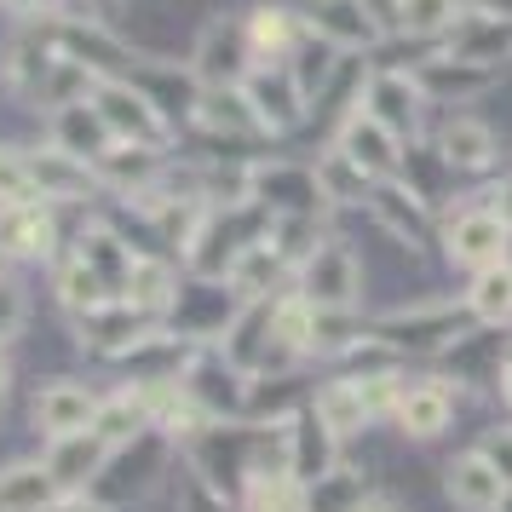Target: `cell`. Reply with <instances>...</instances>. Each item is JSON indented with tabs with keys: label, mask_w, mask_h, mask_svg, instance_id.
Listing matches in <instances>:
<instances>
[{
	"label": "cell",
	"mask_w": 512,
	"mask_h": 512,
	"mask_svg": "<svg viewBox=\"0 0 512 512\" xmlns=\"http://www.w3.org/2000/svg\"><path fill=\"white\" fill-rule=\"evenodd\" d=\"M52 64H58L52 24L47 18H29V24L6 41V52H0V87H6V98H18V104H29V110H41V87H47Z\"/></svg>",
	"instance_id": "7"
},
{
	"label": "cell",
	"mask_w": 512,
	"mask_h": 512,
	"mask_svg": "<svg viewBox=\"0 0 512 512\" xmlns=\"http://www.w3.org/2000/svg\"><path fill=\"white\" fill-rule=\"evenodd\" d=\"M334 70H340V47H334V41H323L317 29H300V41H294V52H288V75L300 81V93L311 98V104L328 93Z\"/></svg>",
	"instance_id": "32"
},
{
	"label": "cell",
	"mask_w": 512,
	"mask_h": 512,
	"mask_svg": "<svg viewBox=\"0 0 512 512\" xmlns=\"http://www.w3.org/2000/svg\"><path fill=\"white\" fill-rule=\"evenodd\" d=\"M0 6H6L12 18H24V24H29V18H52L64 0H0Z\"/></svg>",
	"instance_id": "45"
},
{
	"label": "cell",
	"mask_w": 512,
	"mask_h": 512,
	"mask_svg": "<svg viewBox=\"0 0 512 512\" xmlns=\"http://www.w3.org/2000/svg\"><path fill=\"white\" fill-rule=\"evenodd\" d=\"M334 466H340V438H334V432H328V420L305 403L300 415L288 420V472L311 489L317 478H328Z\"/></svg>",
	"instance_id": "16"
},
{
	"label": "cell",
	"mask_w": 512,
	"mask_h": 512,
	"mask_svg": "<svg viewBox=\"0 0 512 512\" xmlns=\"http://www.w3.org/2000/svg\"><path fill=\"white\" fill-rule=\"evenodd\" d=\"M369 512H403V507H397V501H374Z\"/></svg>",
	"instance_id": "51"
},
{
	"label": "cell",
	"mask_w": 512,
	"mask_h": 512,
	"mask_svg": "<svg viewBox=\"0 0 512 512\" xmlns=\"http://www.w3.org/2000/svg\"><path fill=\"white\" fill-rule=\"evenodd\" d=\"M501 392H507V409H512V374H507V380H501Z\"/></svg>",
	"instance_id": "52"
},
{
	"label": "cell",
	"mask_w": 512,
	"mask_h": 512,
	"mask_svg": "<svg viewBox=\"0 0 512 512\" xmlns=\"http://www.w3.org/2000/svg\"><path fill=\"white\" fill-rule=\"evenodd\" d=\"M501 81L495 64H472V58H455V52H438L415 70V87L426 98H478Z\"/></svg>",
	"instance_id": "22"
},
{
	"label": "cell",
	"mask_w": 512,
	"mask_h": 512,
	"mask_svg": "<svg viewBox=\"0 0 512 512\" xmlns=\"http://www.w3.org/2000/svg\"><path fill=\"white\" fill-rule=\"evenodd\" d=\"M495 512H512V489H507V495H501V507H495Z\"/></svg>",
	"instance_id": "53"
},
{
	"label": "cell",
	"mask_w": 512,
	"mask_h": 512,
	"mask_svg": "<svg viewBox=\"0 0 512 512\" xmlns=\"http://www.w3.org/2000/svg\"><path fill=\"white\" fill-rule=\"evenodd\" d=\"M47 512H110V507H98L93 495H64V501H52Z\"/></svg>",
	"instance_id": "46"
},
{
	"label": "cell",
	"mask_w": 512,
	"mask_h": 512,
	"mask_svg": "<svg viewBox=\"0 0 512 512\" xmlns=\"http://www.w3.org/2000/svg\"><path fill=\"white\" fill-rule=\"evenodd\" d=\"M93 110L104 116V127H110V139L116 144H150V150H167V139H173V121L162 116V104L144 93V87L121 81V75H104V81H98Z\"/></svg>",
	"instance_id": "3"
},
{
	"label": "cell",
	"mask_w": 512,
	"mask_h": 512,
	"mask_svg": "<svg viewBox=\"0 0 512 512\" xmlns=\"http://www.w3.org/2000/svg\"><path fill=\"white\" fill-rule=\"evenodd\" d=\"M179 386H185V397L213 420V426H219V420H248V392H254V374H242L219 346H202V351H196V357H190V369L179 374Z\"/></svg>",
	"instance_id": "4"
},
{
	"label": "cell",
	"mask_w": 512,
	"mask_h": 512,
	"mask_svg": "<svg viewBox=\"0 0 512 512\" xmlns=\"http://www.w3.org/2000/svg\"><path fill=\"white\" fill-rule=\"evenodd\" d=\"M29 328V288L0 265V346H12Z\"/></svg>",
	"instance_id": "42"
},
{
	"label": "cell",
	"mask_w": 512,
	"mask_h": 512,
	"mask_svg": "<svg viewBox=\"0 0 512 512\" xmlns=\"http://www.w3.org/2000/svg\"><path fill=\"white\" fill-rule=\"evenodd\" d=\"M305 29H317L323 41L351 52V47H369L380 35V18H374L369 0H311L305 6Z\"/></svg>",
	"instance_id": "21"
},
{
	"label": "cell",
	"mask_w": 512,
	"mask_h": 512,
	"mask_svg": "<svg viewBox=\"0 0 512 512\" xmlns=\"http://www.w3.org/2000/svg\"><path fill=\"white\" fill-rule=\"evenodd\" d=\"M317 185H323L328 202H369L374 196V179L351 162L340 144H328L323 150V162H317Z\"/></svg>",
	"instance_id": "37"
},
{
	"label": "cell",
	"mask_w": 512,
	"mask_h": 512,
	"mask_svg": "<svg viewBox=\"0 0 512 512\" xmlns=\"http://www.w3.org/2000/svg\"><path fill=\"white\" fill-rule=\"evenodd\" d=\"M443 484H449V501H455L461 512H495L501 495H507V478H501L478 449H472V455H455Z\"/></svg>",
	"instance_id": "27"
},
{
	"label": "cell",
	"mask_w": 512,
	"mask_h": 512,
	"mask_svg": "<svg viewBox=\"0 0 512 512\" xmlns=\"http://www.w3.org/2000/svg\"><path fill=\"white\" fill-rule=\"evenodd\" d=\"M294 294L305 305H317V311H351L357 294H363V265L351 254L346 242H317L311 254L294 265Z\"/></svg>",
	"instance_id": "5"
},
{
	"label": "cell",
	"mask_w": 512,
	"mask_h": 512,
	"mask_svg": "<svg viewBox=\"0 0 512 512\" xmlns=\"http://www.w3.org/2000/svg\"><path fill=\"white\" fill-rule=\"evenodd\" d=\"M150 334H156V323L144 311H133L127 300H110L98 311H87V317H75V346L87 357H98V363H127L133 346H144Z\"/></svg>",
	"instance_id": "8"
},
{
	"label": "cell",
	"mask_w": 512,
	"mask_h": 512,
	"mask_svg": "<svg viewBox=\"0 0 512 512\" xmlns=\"http://www.w3.org/2000/svg\"><path fill=\"white\" fill-rule=\"evenodd\" d=\"M466 311H472L478 323H489V328L512 323V265H489V271H478L472 294H466Z\"/></svg>",
	"instance_id": "39"
},
{
	"label": "cell",
	"mask_w": 512,
	"mask_h": 512,
	"mask_svg": "<svg viewBox=\"0 0 512 512\" xmlns=\"http://www.w3.org/2000/svg\"><path fill=\"white\" fill-rule=\"evenodd\" d=\"M64 501V484L52 478L47 455H18L0 466V512H47Z\"/></svg>",
	"instance_id": "19"
},
{
	"label": "cell",
	"mask_w": 512,
	"mask_h": 512,
	"mask_svg": "<svg viewBox=\"0 0 512 512\" xmlns=\"http://www.w3.org/2000/svg\"><path fill=\"white\" fill-rule=\"evenodd\" d=\"M489 213H495V219H501V225L512 231V179H507L501 190H495V208H489Z\"/></svg>",
	"instance_id": "47"
},
{
	"label": "cell",
	"mask_w": 512,
	"mask_h": 512,
	"mask_svg": "<svg viewBox=\"0 0 512 512\" xmlns=\"http://www.w3.org/2000/svg\"><path fill=\"white\" fill-rule=\"evenodd\" d=\"M47 139L58 144V150H70V156H81V162H98L104 150H110V127H104V116L93 110V98L87 104H70V110H52L47 116Z\"/></svg>",
	"instance_id": "28"
},
{
	"label": "cell",
	"mask_w": 512,
	"mask_h": 512,
	"mask_svg": "<svg viewBox=\"0 0 512 512\" xmlns=\"http://www.w3.org/2000/svg\"><path fill=\"white\" fill-rule=\"evenodd\" d=\"M179 512H236V507L225 501V495H213L202 478H190V484H185V501H179Z\"/></svg>",
	"instance_id": "44"
},
{
	"label": "cell",
	"mask_w": 512,
	"mask_h": 512,
	"mask_svg": "<svg viewBox=\"0 0 512 512\" xmlns=\"http://www.w3.org/2000/svg\"><path fill=\"white\" fill-rule=\"evenodd\" d=\"M507 265H512V242H507Z\"/></svg>",
	"instance_id": "54"
},
{
	"label": "cell",
	"mask_w": 512,
	"mask_h": 512,
	"mask_svg": "<svg viewBox=\"0 0 512 512\" xmlns=\"http://www.w3.org/2000/svg\"><path fill=\"white\" fill-rule=\"evenodd\" d=\"M52 466V478L64 484V495H87V484L98 478V466L110 461V443L98 438V432H75V438H58L41 449Z\"/></svg>",
	"instance_id": "24"
},
{
	"label": "cell",
	"mask_w": 512,
	"mask_h": 512,
	"mask_svg": "<svg viewBox=\"0 0 512 512\" xmlns=\"http://www.w3.org/2000/svg\"><path fill=\"white\" fill-rule=\"evenodd\" d=\"M0 265H6V259H0Z\"/></svg>",
	"instance_id": "55"
},
{
	"label": "cell",
	"mask_w": 512,
	"mask_h": 512,
	"mask_svg": "<svg viewBox=\"0 0 512 512\" xmlns=\"http://www.w3.org/2000/svg\"><path fill=\"white\" fill-rule=\"evenodd\" d=\"M6 392H12V357H6V346H0V403H6Z\"/></svg>",
	"instance_id": "48"
},
{
	"label": "cell",
	"mask_w": 512,
	"mask_h": 512,
	"mask_svg": "<svg viewBox=\"0 0 512 512\" xmlns=\"http://www.w3.org/2000/svg\"><path fill=\"white\" fill-rule=\"evenodd\" d=\"M190 127H202V133H219V139H271L265 133V121L259 110L248 104L242 87H202L196 98V110H190Z\"/></svg>",
	"instance_id": "17"
},
{
	"label": "cell",
	"mask_w": 512,
	"mask_h": 512,
	"mask_svg": "<svg viewBox=\"0 0 512 512\" xmlns=\"http://www.w3.org/2000/svg\"><path fill=\"white\" fill-rule=\"evenodd\" d=\"M311 409L328 420V432L346 443V438H357L363 426H369V403H363V380L357 374H334V380H323L317 392H311Z\"/></svg>",
	"instance_id": "29"
},
{
	"label": "cell",
	"mask_w": 512,
	"mask_h": 512,
	"mask_svg": "<svg viewBox=\"0 0 512 512\" xmlns=\"http://www.w3.org/2000/svg\"><path fill=\"white\" fill-rule=\"evenodd\" d=\"M323 185H317V167H254V208L271 219H317L323 213Z\"/></svg>",
	"instance_id": "11"
},
{
	"label": "cell",
	"mask_w": 512,
	"mask_h": 512,
	"mask_svg": "<svg viewBox=\"0 0 512 512\" xmlns=\"http://www.w3.org/2000/svg\"><path fill=\"white\" fill-rule=\"evenodd\" d=\"M369 208H374V219L386 225V231L397 236V242H409V248H420L426 242V213L409 202V190H397V185H374V196H369Z\"/></svg>",
	"instance_id": "38"
},
{
	"label": "cell",
	"mask_w": 512,
	"mask_h": 512,
	"mask_svg": "<svg viewBox=\"0 0 512 512\" xmlns=\"http://www.w3.org/2000/svg\"><path fill=\"white\" fill-rule=\"evenodd\" d=\"M179 294H185L179 271H173L167 259H156V254H139L133 277H127V305H133V311H144L150 323H162V317H173Z\"/></svg>",
	"instance_id": "26"
},
{
	"label": "cell",
	"mask_w": 512,
	"mask_h": 512,
	"mask_svg": "<svg viewBox=\"0 0 512 512\" xmlns=\"http://www.w3.org/2000/svg\"><path fill=\"white\" fill-rule=\"evenodd\" d=\"M81 6H87V12H93V18H104V12H116L121 0H81Z\"/></svg>",
	"instance_id": "49"
},
{
	"label": "cell",
	"mask_w": 512,
	"mask_h": 512,
	"mask_svg": "<svg viewBox=\"0 0 512 512\" xmlns=\"http://www.w3.org/2000/svg\"><path fill=\"white\" fill-rule=\"evenodd\" d=\"M369 478L357 466H334L328 478L305 489V512H369Z\"/></svg>",
	"instance_id": "35"
},
{
	"label": "cell",
	"mask_w": 512,
	"mask_h": 512,
	"mask_svg": "<svg viewBox=\"0 0 512 512\" xmlns=\"http://www.w3.org/2000/svg\"><path fill=\"white\" fill-rule=\"evenodd\" d=\"M420 87L415 75H374L369 81V98H363V116H374L386 133H397V139H409L420 121Z\"/></svg>",
	"instance_id": "25"
},
{
	"label": "cell",
	"mask_w": 512,
	"mask_h": 512,
	"mask_svg": "<svg viewBox=\"0 0 512 512\" xmlns=\"http://www.w3.org/2000/svg\"><path fill=\"white\" fill-rule=\"evenodd\" d=\"M24 162H29V179H35V196L58 208V202H93L98 190V173L93 162H81L70 150H58V144H24Z\"/></svg>",
	"instance_id": "10"
},
{
	"label": "cell",
	"mask_w": 512,
	"mask_h": 512,
	"mask_svg": "<svg viewBox=\"0 0 512 512\" xmlns=\"http://www.w3.org/2000/svg\"><path fill=\"white\" fill-rule=\"evenodd\" d=\"M98 403H104V397H98L87 380H47V386L35 392V403H29V426L47 443L75 438V432H93Z\"/></svg>",
	"instance_id": "9"
},
{
	"label": "cell",
	"mask_w": 512,
	"mask_h": 512,
	"mask_svg": "<svg viewBox=\"0 0 512 512\" xmlns=\"http://www.w3.org/2000/svg\"><path fill=\"white\" fill-rule=\"evenodd\" d=\"M466 305H415V311H392V317H380L374 328H363L369 340L392 351V357H420V351H449L466 340Z\"/></svg>",
	"instance_id": "2"
},
{
	"label": "cell",
	"mask_w": 512,
	"mask_h": 512,
	"mask_svg": "<svg viewBox=\"0 0 512 512\" xmlns=\"http://www.w3.org/2000/svg\"><path fill=\"white\" fill-rule=\"evenodd\" d=\"M438 156H443L449 167H489V162H495V133H489L484 121L455 116V121L438 133Z\"/></svg>",
	"instance_id": "36"
},
{
	"label": "cell",
	"mask_w": 512,
	"mask_h": 512,
	"mask_svg": "<svg viewBox=\"0 0 512 512\" xmlns=\"http://www.w3.org/2000/svg\"><path fill=\"white\" fill-rule=\"evenodd\" d=\"M75 254L98 271V282L110 288V300H127V277H133V265H139V254H133V236H116L110 225L87 219V231L75 236Z\"/></svg>",
	"instance_id": "20"
},
{
	"label": "cell",
	"mask_w": 512,
	"mask_h": 512,
	"mask_svg": "<svg viewBox=\"0 0 512 512\" xmlns=\"http://www.w3.org/2000/svg\"><path fill=\"white\" fill-rule=\"evenodd\" d=\"M334 144L369 173L374 185H392L397 173H403V144H397V133H386V127H380L374 116H363V110H351Z\"/></svg>",
	"instance_id": "15"
},
{
	"label": "cell",
	"mask_w": 512,
	"mask_h": 512,
	"mask_svg": "<svg viewBox=\"0 0 512 512\" xmlns=\"http://www.w3.org/2000/svg\"><path fill=\"white\" fill-rule=\"evenodd\" d=\"M242 93H248V104L259 110L265 133H288V127H300V121L311 116V98L300 93V81L288 75V64H259Z\"/></svg>",
	"instance_id": "14"
},
{
	"label": "cell",
	"mask_w": 512,
	"mask_h": 512,
	"mask_svg": "<svg viewBox=\"0 0 512 512\" xmlns=\"http://www.w3.org/2000/svg\"><path fill=\"white\" fill-rule=\"evenodd\" d=\"M0 259L6 265H52L58 259V213L47 202L0 208Z\"/></svg>",
	"instance_id": "13"
},
{
	"label": "cell",
	"mask_w": 512,
	"mask_h": 512,
	"mask_svg": "<svg viewBox=\"0 0 512 512\" xmlns=\"http://www.w3.org/2000/svg\"><path fill=\"white\" fill-rule=\"evenodd\" d=\"M397 432L403 438H438L443 426L455 420V392L443 386V380H409V392H403V403H397Z\"/></svg>",
	"instance_id": "23"
},
{
	"label": "cell",
	"mask_w": 512,
	"mask_h": 512,
	"mask_svg": "<svg viewBox=\"0 0 512 512\" xmlns=\"http://www.w3.org/2000/svg\"><path fill=\"white\" fill-rule=\"evenodd\" d=\"M507 242H512V231L495 219L489 208H472V213H461L455 225H449V259L455 265H472V271H489V265H507Z\"/></svg>",
	"instance_id": "18"
},
{
	"label": "cell",
	"mask_w": 512,
	"mask_h": 512,
	"mask_svg": "<svg viewBox=\"0 0 512 512\" xmlns=\"http://www.w3.org/2000/svg\"><path fill=\"white\" fill-rule=\"evenodd\" d=\"M254 70H259V58L248 47L242 18H213V24H202L196 47H190V75L202 87H248Z\"/></svg>",
	"instance_id": "6"
},
{
	"label": "cell",
	"mask_w": 512,
	"mask_h": 512,
	"mask_svg": "<svg viewBox=\"0 0 512 512\" xmlns=\"http://www.w3.org/2000/svg\"><path fill=\"white\" fill-rule=\"evenodd\" d=\"M449 52H455V58H472V64H495V70H501V58L512 52V24H507V18H489L484 6H478V12H466L461 24L449 29Z\"/></svg>",
	"instance_id": "31"
},
{
	"label": "cell",
	"mask_w": 512,
	"mask_h": 512,
	"mask_svg": "<svg viewBox=\"0 0 512 512\" xmlns=\"http://www.w3.org/2000/svg\"><path fill=\"white\" fill-rule=\"evenodd\" d=\"M242 29H248V47H254L259 64H288V52H294V41H300V18H288L282 6H254L248 18H242Z\"/></svg>",
	"instance_id": "33"
},
{
	"label": "cell",
	"mask_w": 512,
	"mask_h": 512,
	"mask_svg": "<svg viewBox=\"0 0 512 512\" xmlns=\"http://www.w3.org/2000/svg\"><path fill=\"white\" fill-rule=\"evenodd\" d=\"M29 202H41V196H35V179H29L24 144L0 139V208H29Z\"/></svg>",
	"instance_id": "41"
},
{
	"label": "cell",
	"mask_w": 512,
	"mask_h": 512,
	"mask_svg": "<svg viewBox=\"0 0 512 512\" xmlns=\"http://www.w3.org/2000/svg\"><path fill=\"white\" fill-rule=\"evenodd\" d=\"M461 18H466L461 0H403L397 6V29H409V35H443Z\"/></svg>",
	"instance_id": "40"
},
{
	"label": "cell",
	"mask_w": 512,
	"mask_h": 512,
	"mask_svg": "<svg viewBox=\"0 0 512 512\" xmlns=\"http://www.w3.org/2000/svg\"><path fill=\"white\" fill-rule=\"evenodd\" d=\"M501 374H512V340L501 346Z\"/></svg>",
	"instance_id": "50"
},
{
	"label": "cell",
	"mask_w": 512,
	"mask_h": 512,
	"mask_svg": "<svg viewBox=\"0 0 512 512\" xmlns=\"http://www.w3.org/2000/svg\"><path fill=\"white\" fill-rule=\"evenodd\" d=\"M93 432L110 443V449H121V443H133V438H144V432H150V409H144L139 386H121V392L104 397V403H98Z\"/></svg>",
	"instance_id": "34"
},
{
	"label": "cell",
	"mask_w": 512,
	"mask_h": 512,
	"mask_svg": "<svg viewBox=\"0 0 512 512\" xmlns=\"http://www.w3.org/2000/svg\"><path fill=\"white\" fill-rule=\"evenodd\" d=\"M52 300L64 305V317L75 323V317H87V311H98V305H110V288H104L93 265L70 248V254L52 259Z\"/></svg>",
	"instance_id": "30"
},
{
	"label": "cell",
	"mask_w": 512,
	"mask_h": 512,
	"mask_svg": "<svg viewBox=\"0 0 512 512\" xmlns=\"http://www.w3.org/2000/svg\"><path fill=\"white\" fill-rule=\"evenodd\" d=\"M478 455H484V461L507 478V489H512V432H489V438L478 443Z\"/></svg>",
	"instance_id": "43"
},
{
	"label": "cell",
	"mask_w": 512,
	"mask_h": 512,
	"mask_svg": "<svg viewBox=\"0 0 512 512\" xmlns=\"http://www.w3.org/2000/svg\"><path fill=\"white\" fill-rule=\"evenodd\" d=\"M98 185L121 196V202H139L150 190L167 185V150H150V144H110L104 156L93 162Z\"/></svg>",
	"instance_id": "12"
},
{
	"label": "cell",
	"mask_w": 512,
	"mask_h": 512,
	"mask_svg": "<svg viewBox=\"0 0 512 512\" xmlns=\"http://www.w3.org/2000/svg\"><path fill=\"white\" fill-rule=\"evenodd\" d=\"M179 443L167 438V432H144V438L133 443H121V449H110V461L98 466V478L87 484V495H93L98 507H110V512H127L133 501H144L150 489L162 484V466L167 455H173Z\"/></svg>",
	"instance_id": "1"
}]
</instances>
